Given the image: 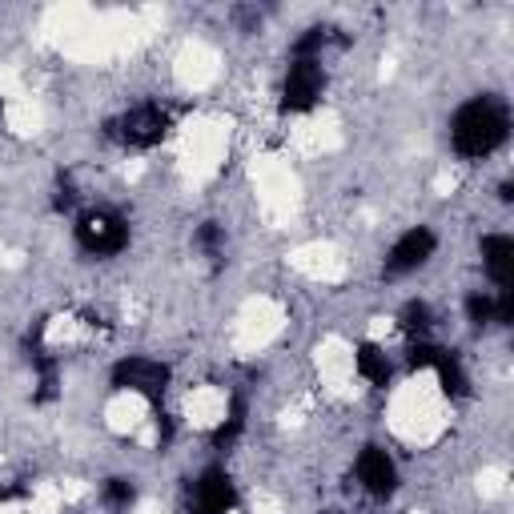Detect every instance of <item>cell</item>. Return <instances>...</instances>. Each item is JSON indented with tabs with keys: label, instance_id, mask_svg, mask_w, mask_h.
<instances>
[{
	"label": "cell",
	"instance_id": "cell-23",
	"mask_svg": "<svg viewBox=\"0 0 514 514\" xmlns=\"http://www.w3.org/2000/svg\"><path fill=\"white\" fill-rule=\"evenodd\" d=\"M498 197H502V201H514V185H510V181H502V185H498Z\"/></svg>",
	"mask_w": 514,
	"mask_h": 514
},
{
	"label": "cell",
	"instance_id": "cell-1",
	"mask_svg": "<svg viewBox=\"0 0 514 514\" xmlns=\"http://www.w3.org/2000/svg\"><path fill=\"white\" fill-rule=\"evenodd\" d=\"M506 137H510V109L494 93L470 97L450 117V145L466 161H482V157L498 153L506 145Z\"/></svg>",
	"mask_w": 514,
	"mask_h": 514
},
{
	"label": "cell",
	"instance_id": "cell-20",
	"mask_svg": "<svg viewBox=\"0 0 514 514\" xmlns=\"http://www.w3.org/2000/svg\"><path fill=\"white\" fill-rule=\"evenodd\" d=\"M494 322L498 326H510L514 322V290H498L494 294Z\"/></svg>",
	"mask_w": 514,
	"mask_h": 514
},
{
	"label": "cell",
	"instance_id": "cell-6",
	"mask_svg": "<svg viewBox=\"0 0 514 514\" xmlns=\"http://www.w3.org/2000/svg\"><path fill=\"white\" fill-rule=\"evenodd\" d=\"M434 249H438L434 229L414 225V229H406V233L390 245L386 262H382V274H386V278H406V274H414V270H422V266L430 262Z\"/></svg>",
	"mask_w": 514,
	"mask_h": 514
},
{
	"label": "cell",
	"instance_id": "cell-9",
	"mask_svg": "<svg viewBox=\"0 0 514 514\" xmlns=\"http://www.w3.org/2000/svg\"><path fill=\"white\" fill-rule=\"evenodd\" d=\"M482 270L498 290H514V241L506 233H486L482 237Z\"/></svg>",
	"mask_w": 514,
	"mask_h": 514
},
{
	"label": "cell",
	"instance_id": "cell-5",
	"mask_svg": "<svg viewBox=\"0 0 514 514\" xmlns=\"http://www.w3.org/2000/svg\"><path fill=\"white\" fill-rule=\"evenodd\" d=\"M237 506V486L225 466H205L189 486V514H229Z\"/></svg>",
	"mask_w": 514,
	"mask_h": 514
},
{
	"label": "cell",
	"instance_id": "cell-16",
	"mask_svg": "<svg viewBox=\"0 0 514 514\" xmlns=\"http://www.w3.org/2000/svg\"><path fill=\"white\" fill-rule=\"evenodd\" d=\"M101 498H105V506H109V510H129V506L137 502V482L117 474V478H109V482H105Z\"/></svg>",
	"mask_w": 514,
	"mask_h": 514
},
{
	"label": "cell",
	"instance_id": "cell-21",
	"mask_svg": "<svg viewBox=\"0 0 514 514\" xmlns=\"http://www.w3.org/2000/svg\"><path fill=\"white\" fill-rule=\"evenodd\" d=\"M173 434H177L173 418H169V414L157 406V446H161V450H169V446H173Z\"/></svg>",
	"mask_w": 514,
	"mask_h": 514
},
{
	"label": "cell",
	"instance_id": "cell-12",
	"mask_svg": "<svg viewBox=\"0 0 514 514\" xmlns=\"http://www.w3.org/2000/svg\"><path fill=\"white\" fill-rule=\"evenodd\" d=\"M245 414H249V406H245V398L241 394H233L229 398V410H225V418L213 426V434H209V442H213V450H229L241 434H245Z\"/></svg>",
	"mask_w": 514,
	"mask_h": 514
},
{
	"label": "cell",
	"instance_id": "cell-11",
	"mask_svg": "<svg viewBox=\"0 0 514 514\" xmlns=\"http://www.w3.org/2000/svg\"><path fill=\"white\" fill-rule=\"evenodd\" d=\"M354 366H358V374L374 386V390H386L390 386V378H394V370H390V358L374 346V342H362L358 346V354H354Z\"/></svg>",
	"mask_w": 514,
	"mask_h": 514
},
{
	"label": "cell",
	"instance_id": "cell-2",
	"mask_svg": "<svg viewBox=\"0 0 514 514\" xmlns=\"http://www.w3.org/2000/svg\"><path fill=\"white\" fill-rule=\"evenodd\" d=\"M73 237H77V249L89 253V257H117L129 249V221L117 213V209H85L73 225Z\"/></svg>",
	"mask_w": 514,
	"mask_h": 514
},
{
	"label": "cell",
	"instance_id": "cell-18",
	"mask_svg": "<svg viewBox=\"0 0 514 514\" xmlns=\"http://www.w3.org/2000/svg\"><path fill=\"white\" fill-rule=\"evenodd\" d=\"M438 350H442V346H434V342H414L410 354H406V366H410L414 374H418V370H434Z\"/></svg>",
	"mask_w": 514,
	"mask_h": 514
},
{
	"label": "cell",
	"instance_id": "cell-19",
	"mask_svg": "<svg viewBox=\"0 0 514 514\" xmlns=\"http://www.w3.org/2000/svg\"><path fill=\"white\" fill-rule=\"evenodd\" d=\"M77 185H73V177H65L61 173V181H57V189H53V209L57 213H73V205H77Z\"/></svg>",
	"mask_w": 514,
	"mask_h": 514
},
{
	"label": "cell",
	"instance_id": "cell-14",
	"mask_svg": "<svg viewBox=\"0 0 514 514\" xmlns=\"http://www.w3.org/2000/svg\"><path fill=\"white\" fill-rule=\"evenodd\" d=\"M193 245L209 257L213 266H221V253H225V229H221L217 221H201V225H197V233H193Z\"/></svg>",
	"mask_w": 514,
	"mask_h": 514
},
{
	"label": "cell",
	"instance_id": "cell-8",
	"mask_svg": "<svg viewBox=\"0 0 514 514\" xmlns=\"http://www.w3.org/2000/svg\"><path fill=\"white\" fill-rule=\"evenodd\" d=\"M354 478H358V486H362L370 498H378V502L394 498V490H398V466H394V458H390L382 446H362V450H358V458H354Z\"/></svg>",
	"mask_w": 514,
	"mask_h": 514
},
{
	"label": "cell",
	"instance_id": "cell-10",
	"mask_svg": "<svg viewBox=\"0 0 514 514\" xmlns=\"http://www.w3.org/2000/svg\"><path fill=\"white\" fill-rule=\"evenodd\" d=\"M434 374H438V386H442V394L446 398H454V402H462V398H470V378H466V366H462V358L454 354V350H438V358H434Z\"/></svg>",
	"mask_w": 514,
	"mask_h": 514
},
{
	"label": "cell",
	"instance_id": "cell-17",
	"mask_svg": "<svg viewBox=\"0 0 514 514\" xmlns=\"http://www.w3.org/2000/svg\"><path fill=\"white\" fill-rule=\"evenodd\" d=\"M330 33H334V29H326V25L306 29V37L294 41V61H318V53L330 45Z\"/></svg>",
	"mask_w": 514,
	"mask_h": 514
},
{
	"label": "cell",
	"instance_id": "cell-15",
	"mask_svg": "<svg viewBox=\"0 0 514 514\" xmlns=\"http://www.w3.org/2000/svg\"><path fill=\"white\" fill-rule=\"evenodd\" d=\"M462 310H466V322H470L474 330H482V326H490V322H494V294L470 290V294H466V302H462Z\"/></svg>",
	"mask_w": 514,
	"mask_h": 514
},
{
	"label": "cell",
	"instance_id": "cell-13",
	"mask_svg": "<svg viewBox=\"0 0 514 514\" xmlns=\"http://www.w3.org/2000/svg\"><path fill=\"white\" fill-rule=\"evenodd\" d=\"M398 326H402L410 338L426 342V334L434 330V310H430V302H422V298H410V302L398 310Z\"/></svg>",
	"mask_w": 514,
	"mask_h": 514
},
{
	"label": "cell",
	"instance_id": "cell-3",
	"mask_svg": "<svg viewBox=\"0 0 514 514\" xmlns=\"http://www.w3.org/2000/svg\"><path fill=\"white\" fill-rule=\"evenodd\" d=\"M169 125H173L169 113H165L157 101H145V105H133L129 113L105 121V137L121 141L125 149H153V145L165 141Z\"/></svg>",
	"mask_w": 514,
	"mask_h": 514
},
{
	"label": "cell",
	"instance_id": "cell-4",
	"mask_svg": "<svg viewBox=\"0 0 514 514\" xmlns=\"http://www.w3.org/2000/svg\"><path fill=\"white\" fill-rule=\"evenodd\" d=\"M169 382H173V370H169L165 362H153V358H141V354H129V358L113 362V370H109V386H113V390H121V394H125V390H129V394H141V398H149L153 406H161Z\"/></svg>",
	"mask_w": 514,
	"mask_h": 514
},
{
	"label": "cell",
	"instance_id": "cell-22",
	"mask_svg": "<svg viewBox=\"0 0 514 514\" xmlns=\"http://www.w3.org/2000/svg\"><path fill=\"white\" fill-rule=\"evenodd\" d=\"M21 494H25V486H0V502H13Z\"/></svg>",
	"mask_w": 514,
	"mask_h": 514
},
{
	"label": "cell",
	"instance_id": "cell-7",
	"mask_svg": "<svg viewBox=\"0 0 514 514\" xmlns=\"http://www.w3.org/2000/svg\"><path fill=\"white\" fill-rule=\"evenodd\" d=\"M326 93L322 61H290L282 85V113H310Z\"/></svg>",
	"mask_w": 514,
	"mask_h": 514
},
{
	"label": "cell",
	"instance_id": "cell-25",
	"mask_svg": "<svg viewBox=\"0 0 514 514\" xmlns=\"http://www.w3.org/2000/svg\"><path fill=\"white\" fill-rule=\"evenodd\" d=\"M0 113H5V105H0Z\"/></svg>",
	"mask_w": 514,
	"mask_h": 514
},
{
	"label": "cell",
	"instance_id": "cell-24",
	"mask_svg": "<svg viewBox=\"0 0 514 514\" xmlns=\"http://www.w3.org/2000/svg\"><path fill=\"white\" fill-rule=\"evenodd\" d=\"M326 514H342V510H326Z\"/></svg>",
	"mask_w": 514,
	"mask_h": 514
}]
</instances>
